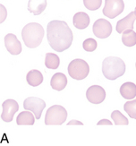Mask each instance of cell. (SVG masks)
Masks as SVG:
<instances>
[{"mask_svg": "<svg viewBox=\"0 0 136 146\" xmlns=\"http://www.w3.org/2000/svg\"><path fill=\"white\" fill-rule=\"evenodd\" d=\"M90 24V17L83 12H79L74 16V25L79 30H83L89 26Z\"/></svg>", "mask_w": 136, "mask_h": 146, "instance_id": "15", "label": "cell"}, {"mask_svg": "<svg viewBox=\"0 0 136 146\" xmlns=\"http://www.w3.org/2000/svg\"><path fill=\"white\" fill-rule=\"evenodd\" d=\"M23 108L26 110H30L33 113L36 119H40L42 111L46 108V103L41 99L36 97H29L24 100Z\"/></svg>", "mask_w": 136, "mask_h": 146, "instance_id": "6", "label": "cell"}, {"mask_svg": "<svg viewBox=\"0 0 136 146\" xmlns=\"http://www.w3.org/2000/svg\"><path fill=\"white\" fill-rule=\"evenodd\" d=\"M125 72V62L119 58L109 56L102 63V73L108 80H115Z\"/></svg>", "mask_w": 136, "mask_h": 146, "instance_id": "3", "label": "cell"}, {"mask_svg": "<svg viewBox=\"0 0 136 146\" xmlns=\"http://www.w3.org/2000/svg\"><path fill=\"white\" fill-rule=\"evenodd\" d=\"M68 125H82L83 124L80 121H77V120H71V121L67 124Z\"/></svg>", "mask_w": 136, "mask_h": 146, "instance_id": "27", "label": "cell"}, {"mask_svg": "<svg viewBox=\"0 0 136 146\" xmlns=\"http://www.w3.org/2000/svg\"><path fill=\"white\" fill-rule=\"evenodd\" d=\"M125 9V3L123 0H106L103 8V15L108 18L118 16Z\"/></svg>", "mask_w": 136, "mask_h": 146, "instance_id": "7", "label": "cell"}, {"mask_svg": "<svg viewBox=\"0 0 136 146\" xmlns=\"http://www.w3.org/2000/svg\"><path fill=\"white\" fill-rule=\"evenodd\" d=\"M51 87L56 91H62L67 85L66 76L62 73H57L53 75L50 82Z\"/></svg>", "mask_w": 136, "mask_h": 146, "instance_id": "14", "label": "cell"}, {"mask_svg": "<svg viewBox=\"0 0 136 146\" xmlns=\"http://www.w3.org/2000/svg\"><path fill=\"white\" fill-rule=\"evenodd\" d=\"M0 7H1V11H2V19H1V22H0V23H3L4 20H5V18L6 13H5V7H4L3 5H0Z\"/></svg>", "mask_w": 136, "mask_h": 146, "instance_id": "26", "label": "cell"}, {"mask_svg": "<svg viewBox=\"0 0 136 146\" xmlns=\"http://www.w3.org/2000/svg\"><path fill=\"white\" fill-rule=\"evenodd\" d=\"M135 20H136V15H134V12H131L125 18L121 19V20L117 22V24H116V31L118 33H122L125 30H133Z\"/></svg>", "mask_w": 136, "mask_h": 146, "instance_id": "12", "label": "cell"}, {"mask_svg": "<svg viewBox=\"0 0 136 146\" xmlns=\"http://www.w3.org/2000/svg\"><path fill=\"white\" fill-rule=\"evenodd\" d=\"M60 59L59 56L53 53H48L45 58V66L49 69H56L59 66Z\"/></svg>", "mask_w": 136, "mask_h": 146, "instance_id": "20", "label": "cell"}, {"mask_svg": "<svg viewBox=\"0 0 136 146\" xmlns=\"http://www.w3.org/2000/svg\"><path fill=\"white\" fill-rule=\"evenodd\" d=\"M47 37L50 47L55 51L63 52L72 45L74 36L72 30L66 22L51 21L48 24Z\"/></svg>", "mask_w": 136, "mask_h": 146, "instance_id": "1", "label": "cell"}, {"mask_svg": "<svg viewBox=\"0 0 136 146\" xmlns=\"http://www.w3.org/2000/svg\"><path fill=\"white\" fill-rule=\"evenodd\" d=\"M5 45L8 52L12 55H19L22 52V44L15 34L8 33L5 37Z\"/></svg>", "mask_w": 136, "mask_h": 146, "instance_id": "11", "label": "cell"}, {"mask_svg": "<svg viewBox=\"0 0 136 146\" xmlns=\"http://www.w3.org/2000/svg\"><path fill=\"white\" fill-rule=\"evenodd\" d=\"M34 114H31L29 111H23L21 112L18 115L16 118V123L19 125H32L35 123V117H34Z\"/></svg>", "mask_w": 136, "mask_h": 146, "instance_id": "18", "label": "cell"}, {"mask_svg": "<svg viewBox=\"0 0 136 146\" xmlns=\"http://www.w3.org/2000/svg\"><path fill=\"white\" fill-rule=\"evenodd\" d=\"M122 41L127 47H133L136 44V33L133 30H125L122 35Z\"/></svg>", "mask_w": 136, "mask_h": 146, "instance_id": "19", "label": "cell"}, {"mask_svg": "<svg viewBox=\"0 0 136 146\" xmlns=\"http://www.w3.org/2000/svg\"><path fill=\"white\" fill-rule=\"evenodd\" d=\"M135 66H136V64H135Z\"/></svg>", "mask_w": 136, "mask_h": 146, "instance_id": "29", "label": "cell"}, {"mask_svg": "<svg viewBox=\"0 0 136 146\" xmlns=\"http://www.w3.org/2000/svg\"><path fill=\"white\" fill-rule=\"evenodd\" d=\"M98 125H112V122H110L109 120L107 119H101L100 121L98 122V124H97Z\"/></svg>", "mask_w": 136, "mask_h": 146, "instance_id": "25", "label": "cell"}, {"mask_svg": "<svg viewBox=\"0 0 136 146\" xmlns=\"http://www.w3.org/2000/svg\"><path fill=\"white\" fill-rule=\"evenodd\" d=\"M26 80L27 82L31 85V86H38L40 84H42L43 82V75L42 74L38 71V70H31L27 74L26 76Z\"/></svg>", "mask_w": 136, "mask_h": 146, "instance_id": "17", "label": "cell"}, {"mask_svg": "<svg viewBox=\"0 0 136 146\" xmlns=\"http://www.w3.org/2000/svg\"><path fill=\"white\" fill-rule=\"evenodd\" d=\"M124 109L129 117L136 119V100L127 101L124 106Z\"/></svg>", "mask_w": 136, "mask_h": 146, "instance_id": "22", "label": "cell"}, {"mask_svg": "<svg viewBox=\"0 0 136 146\" xmlns=\"http://www.w3.org/2000/svg\"><path fill=\"white\" fill-rule=\"evenodd\" d=\"M92 31L96 37L100 39H106L112 33V25L105 19H99L94 23Z\"/></svg>", "mask_w": 136, "mask_h": 146, "instance_id": "8", "label": "cell"}, {"mask_svg": "<svg viewBox=\"0 0 136 146\" xmlns=\"http://www.w3.org/2000/svg\"><path fill=\"white\" fill-rule=\"evenodd\" d=\"M83 48L88 52H92L97 48V41L93 39H87L83 41Z\"/></svg>", "mask_w": 136, "mask_h": 146, "instance_id": "24", "label": "cell"}, {"mask_svg": "<svg viewBox=\"0 0 136 146\" xmlns=\"http://www.w3.org/2000/svg\"><path fill=\"white\" fill-rule=\"evenodd\" d=\"M120 94L125 100H133L136 97V85L133 82H125L120 87Z\"/></svg>", "mask_w": 136, "mask_h": 146, "instance_id": "16", "label": "cell"}, {"mask_svg": "<svg viewBox=\"0 0 136 146\" xmlns=\"http://www.w3.org/2000/svg\"><path fill=\"white\" fill-rule=\"evenodd\" d=\"M23 42L28 48H34L40 45L44 37V29L40 23H30L22 31Z\"/></svg>", "mask_w": 136, "mask_h": 146, "instance_id": "2", "label": "cell"}, {"mask_svg": "<svg viewBox=\"0 0 136 146\" xmlns=\"http://www.w3.org/2000/svg\"><path fill=\"white\" fill-rule=\"evenodd\" d=\"M47 7V0H29L28 10L32 15H40Z\"/></svg>", "mask_w": 136, "mask_h": 146, "instance_id": "13", "label": "cell"}, {"mask_svg": "<svg viewBox=\"0 0 136 146\" xmlns=\"http://www.w3.org/2000/svg\"><path fill=\"white\" fill-rule=\"evenodd\" d=\"M134 15H136V7H135V10H134Z\"/></svg>", "mask_w": 136, "mask_h": 146, "instance_id": "28", "label": "cell"}, {"mask_svg": "<svg viewBox=\"0 0 136 146\" xmlns=\"http://www.w3.org/2000/svg\"><path fill=\"white\" fill-rule=\"evenodd\" d=\"M3 112L1 115V118L5 122H11L13 118H14V115L19 110V105L14 100H7L3 102Z\"/></svg>", "mask_w": 136, "mask_h": 146, "instance_id": "10", "label": "cell"}, {"mask_svg": "<svg viewBox=\"0 0 136 146\" xmlns=\"http://www.w3.org/2000/svg\"><path fill=\"white\" fill-rule=\"evenodd\" d=\"M111 117L113 119V121L115 122V125H127L129 124L128 119L118 110H115L114 112H112Z\"/></svg>", "mask_w": 136, "mask_h": 146, "instance_id": "21", "label": "cell"}, {"mask_svg": "<svg viewBox=\"0 0 136 146\" xmlns=\"http://www.w3.org/2000/svg\"><path fill=\"white\" fill-rule=\"evenodd\" d=\"M86 97L90 103L100 104L104 101L106 98V92L101 86L93 85L90 86L87 90Z\"/></svg>", "mask_w": 136, "mask_h": 146, "instance_id": "9", "label": "cell"}, {"mask_svg": "<svg viewBox=\"0 0 136 146\" xmlns=\"http://www.w3.org/2000/svg\"><path fill=\"white\" fill-rule=\"evenodd\" d=\"M90 72V66L83 59H74L68 66V74L73 79H85Z\"/></svg>", "mask_w": 136, "mask_h": 146, "instance_id": "5", "label": "cell"}, {"mask_svg": "<svg viewBox=\"0 0 136 146\" xmlns=\"http://www.w3.org/2000/svg\"><path fill=\"white\" fill-rule=\"evenodd\" d=\"M83 4L85 7L90 11L98 10L102 4V0H83Z\"/></svg>", "mask_w": 136, "mask_h": 146, "instance_id": "23", "label": "cell"}, {"mask_svg": "<svg viewBox=\"0 0 136 146\" xmlns=\"http://www.w3.org/2000/svg\"><path fill=\"white\" fill-rule=\"evenodd\" d=\"M67 118V111L64 108L59 105L50 107L46 113L45 124L49 125H62Z\"/></svg>", "mask_w": 136, "mask_h": 146, "instance_id": "4", "label": "cell"}]
</instances>
